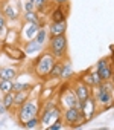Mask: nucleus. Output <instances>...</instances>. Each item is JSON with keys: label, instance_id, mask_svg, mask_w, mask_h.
<instances>
[{"label": "nucleus", "instance_id": "nucleus-13", "mask_svg": "<svg viewBox=\"0 0 114 130\" xmlns=\"http://www.w3.org/2000/svg\"><path fill=\"white\" fill-rule=\"evenodd\" d=\"M72 87H73V90H75V93H76V96H78V100L81 101V103H84L87 98H90L91 96V93H93V89L90 87V86H87L79 77L72 83Z\"/></svg>", "mask_w": 114, "mask_h": 130}, {"label": "nucleus", "instance_id": "nucleus-19", "mask_svg": "<svg viewBox=\"0 0 114 130\" xmlns=\"http://www.w3.org/2000/svg\"><path fill=\"white\" fill-rule=\"evenodd\" d=\"M73 77H75V71H73V66H72V63H70V60L67 57V58L63 60V72H61L60 80L61 81H70Z\"/></svg>", "mask_w": 114, "mask_h": 130}, {"label": "nucleus", "instance_id": "nucleus-9", "mask_svg": "<svg viewBox=\"0 0 114 130\" xmlns=\"http://www.w3.org/2000/svg\"><path fill=\"white\" fill-rule=\"evenodd\" d=\"M35 75L32 72H26V74H18V77L12 81V90L18 92V90H27L35 84Z\"/></svg>", "mask_w": 114, "mask_h": 130}, {"label": "nucleus", "instance_id": "nucleus-31", "mask_svg": "<svg viewBox=\"0 0 114 130\" xmlns=\"http://www.w3.org/2000/svg\"><path fill=\"white\" fill-rule=\"evenodd\" d=\"M66 125H64V122H63V119H58V121H56V122H53L49 128L50 130H63Z\"/></svg>", "mask_w": 114, "mask_h": 130}, {"label": "nucleus", "instance_id": "nucleus-17", "mask_svg": "<svg viewBox=\"0 0 114 130\" xmlns=\"http://www.w3.org/2000/svg\"><path fill=\"white\" fill-rule=\"evenodd\" d=\"M3 44H21L20 41V29L14 26H8L6 35L3 38Z\"/></svg>", "mask_w": 114, "mask_h": 130}, {"label": "nucleus", "instance_id": "nucleus-30", "mask_svg": "<svg viewBox=\"0 0 114 130\" xmlns=\"http://www.w3.org/2000/svg\"><path fill=\"white\" fill-rule=\"evenodd\" d=\"M90 72H91V80H93V87H96V86H99L100 83H102V78H100V75H99V72L94 69V68H91L90 69Z\"/></svg>", "mask_w": 114, "mask_h": 130}, {"label": "nucleus", "instance_id": "nucleus-7", "mask_svg": "<svg viewBox=\"0 0 114 130\" xmlns=\"http://www.w3.org/2000/svg\"><path fill=\"white\" fill-rule=\"evenodd\" d=\"M63 122L69 128H79L85 124V119L81 109L69 107V109H63Z\"/></svg>", "mask_w": 114, "mask_h": 130}, {"label": "nucleus", "instance_id": "nucleus-29", "mask_svg": "<svg viewBox=\"0 0 114 130\" xmlns=\"http://www.w3.org/2000/svg\"><path fill=\"white\" fill-rule=\"evenodd\" d=\"M79 78H81L87 86H90V87L93 89V80H91V72H90V69H88V71H85L84 74H81V75H79Z\"/></svg>", "mask_w": 114, "mask_h": 130}, {"label": "nucleus", "instance_id": "nucleus-16", "mask_svg": "<svg viewBox=\"0 0 114 130\" xmlns=\"http://www.w3.org/2000/svg\"><path fill=\"white\" fill-rule=\"evenodd\" d=\"M49 31V37H55V35H63L67 32V20H61V22H50L47 26Z\"/></svg>", "mask_w": 114, "mask_h": 130}, {"label": "nucleus", "instance_id": "nucleus-20", "mask_svg": "<svg viewBox=\"0 0 114 130\" xmlns=\"http://www.w3.org/2000/svg\"><path fill=\"white\" fill-rule=\"evenodd\" d=\"M31 96V89H27V90H18V92H15V98H14V107H12V110H17L27 98Z\"/></svg>", "mask_w": 114, "mask_h": 130}, {"label": "nucleus", "instance_id": "nucleus-6", "mask_svg": "<svg viewBox=\"0 0 114 130\" xmlns=\"http://www.w3.org/2000/svg\"><path fill=\"white\" fill-rule=\"evenodd\" d=\"M56 100H58V106L61 109H69V107H78V109H81V101L78 100V96H76V93H75V90L72 87V83L67 87L58 90Z\"/></svg>", "mask_w": 114, "mask_h": 130}, {"label": "nucleus", "instance_id": "nucleus-5", "mask_svg": "<svg viewBox=\"0 0 114 130\" xmlns=\"http://www.w3.org/2000/svg\"><path fill=\"white\" fill-rule=\"evenodd\" d=\"M0 9H2V15L8 22H18L23 14L20 0H2Z\"/></svg>", "mask_w": 114, "mask_h": 130}, {"label": "nucleus", "instance_id": "nucleus-1", "mask_svg": "<svg viewBox=\"0 0 114 130\" xmlns=\"http://www.w3.org/2000/svg\"><path fill=\"white\" fill-rule=\"evenodd\" d=\"M55 63H56V58L47 49H44L40 55H37L34 58L32 68H31L32 71L31 72L35 75V78H38L41 81H46L49 78V74H50V71H52Z\"/></svg>", "mask_w": 114, "mask_h": 130}, {"label": "nucleus", "instance_id": "nucleus-26", "mask_svg": "<svg viewBox=\"0 0 114 130\" xmlns=\"http://www.w3.org/2000/svg\"><path fill=\"white\" fill-rule=\"evenodd\" d=\"M9 90H12V81L0 78V92H2V93H8Z\"/></svg>", "mask_w": 114, "mask_h": 130}, {"label": "nucleus", "instance_id": "nucleus-12", "mask_svg": "<svg viewBox=\"0 0 114 130\" xmlns=\"http://www.w3.org/2000/svg\"><path fill=\"white\" fill-rule=\"evenodd\" d=\"M81 112H82V115H84L85 124L90 122V121L99 113V110H97V103H96V100L93 98V95H91L90 98H87L84 103H81Z\"/></svg>", "mask_w": 114, "mask_h": 130}, {"label": "nucleus", "instance_id": "nucleus-11", "mask_svg": "<svg viewBox=\"0 0 114 130\" xmlns=\"http://www.w3.org/2000/svg\"><path fill=\"white\" fill-rule=\"evenodd\" d=\"M40 23H29V22H21L20 23V41L21 43H26V41H31L35 38L38 29H40Z\"/></svg>", "mask_w": 114, "mask_h": 130}, {"label": "nucleus", "instance_id": "nucleus-28", "mask_svg": "<svg viewBox=\"0 0 114 130\" xmlns=\"http://www.w3.org/2000/svg\"><path fill=\"white\" fill-rule=\"evenodd\" d=\"M20 3H21V11L23 12H31V11H37L34 3L31 2V0H20Z\"/></svg>", "mask_w": 114, "mask_h": 130}, {"label": "nucleus", "instance_id": "nucleus-37", "mask_svg": "<svg viewBox=\"0 0 114 130\" xmlns=\"http://www.w3.org/2000/svg\"><path fill=\"white\" fill-rule=\"evenodd\" d=\"M111 83H112V89H114V75H112V78H111Z\"/></svg>", "mask_w": 114, "mask_h": 130}, {"label": "nucleus", "instance_id": "nucleus-23", "mask_svg": "<svg viewBox=\"0 0 114 130\" xmlns=\"http://www.w3.org/2000/svg\"><path fill=\"white\" fill-rule=\"evenodd\" d=\"M35 40H37L40 44H43V46L47 44V41H49V31H47V26H41V28L38 29V32H37V35H35Z\"/></svg>", "mask_w": 114, "mask_h": 130}, {"label": "nucleus", "instance_id": "nucleus-38", "mask_svg": "<svg viewBox=\"0 0 114 130\" xmlns=\"http://www.w3.org/2000/svg\"><path fill=\"white\" fill-rule=\"evenodd\" d=\"M0 17H2V9H0Z\"/></svg>", "mask_w": 114, "mask_h": 130}, {"label": "nucleus", "instance_id": "nucleus-2", "mask_svg": "<svg viewBox=\"0 0 114 130\" xmlns=\"http://www.w3.org/2000/svg\"><path fill=\"white\" fill-rule=\"evenodd\" d=\"M41 98H40V93H34V89L31 87V96L15 110L17 113V119L18 122L23 125L26 121H29L31 118L34 116H38L40 115V110H41Z\"/></svg>", "mask_w": 114, "mask_h": 130}, {"label": "nucleus", "instance_id": "nucleus-34", "mask_svg": "<svg viewBox=\"0 0 114 130\" xmlns=\"http://www.w3.org/2000/svg\"><path fill=\"white\" fill-rule=\"evenodd\" d=\"M109 60H111V63H112V66H114V52H112V54H109Z\"/></svg>", "mask_w": 114, "mask_h": 130}, {"label": "nucleus", "instance_id": "nucleus-21", "mask_svg": "<svg viewBox=\"0 0 114 130\" xmlns=\"http://www.w3.org/2000/svg\"><path fill=\"white\" fill-rule=\"evenodd\" d=\"M61 72H63V60H56V63L53 64V68H52L47 80H60L61 78Z\"/></svg>", "mask_w": 114, "mask_h": 130}, {"label": "nucleus", "instance_id": "nucleus-15", "mask_svg": "<svg viewBox=\"0 0 114 130\" xmlns=\"http://www.w3.org/2000/svg\"><path fill=\"white\" fill-rule=\"evenodd\" d=\"M21 44H23V51H24V54H26L27 57H37V55H40V54L46 49V46L40 44L35 38L31 40V41L21 43Z\"/></svg>", "mask_w": 114, "mask_h": 130}, {"label": "nucleus", "instance_id": "nucleus-25", "mask_svg": "<svg viewBox=\"0 0 114 130\" xmlns=\"http://www.w3.org/2000/svg\"><path fill=\"white\" fill-rule=\"evenodd\" d=\"M24 128H40V116H34L23 124Z\"/></svg>", "mask_w": 114, "mask_h": 130}, {"label": "nucleus", "instance_id": "nucleus-36", "mask_svg": "<svg viewBox=\"0 0 114 130\" xmlns=\"http://www.w3.org/2000/svg\"><path fill=\"white\" fill-rule=\"evenodd\" d=\"M2 47H3V41L0 40V54H2Z\"/></svg>", "mask_w": 114, "mask_h": 130}, {"label": "nucleus", "instance_id": "nucleus-3", "mask_svg": "<svg viewBox=\"0 0 114 130\" xmlns=\"http://www.w3.org/2000/svg\"><path fill=\"white\" fill-rule=\"evenodd\" d=\"M91 95L96 100V103L99 106H102V110H108V109L114 107V89H112L111 80L102 81L99 86L93 87Z\"/></svg>", "mask_w": 114, "mask_h": 130}, {"label": "nucleus", "instance_id": "nucleus-33", "mask_svg": "<svg viewBox=\"0 0 114 130\" xmlns=\"http://www.w3.org/2000/svg\"><path fill=\"white\" fill-rule=\"evenodd\" d=\"M5 113H8V109L3 106V103H0V115H5Z\"/></svg>", "mask_w": 114, "mask_h": 130}, {"label": "nucleus", "instance_id": "nucleus-10", "mask_svg": "<svg viewBox=\"0 0 114 130\" xmlns=\"http://www.w3.org/2000/svg\"><path fill=\"white\" fill-rule=\"evenodd\" d=\"M94 69L99 72V75H100L102 81H108V80H111V78H112V75H114V66H112L111 60H109V58H106V57H103V58L97 60V63L94 64Z\"/></svg>", "mask_w": 114, "mask_h": 130}, {"label": "nucleus", "instance_id": "nucleus-18", "mask_svg": "<svg viewBox=\"0 0 114 130\" xmlns=\"http://www.w3.org/2000/svg\"><path fill=\"white\" fill-rule=\"evenodd\" d=\"M20 74V69L17 66H12V64H8V66H2L0 68V78L3 80H9L14 81Z\"/></svg>", "mask_w": 114, "mask_h": 130}, {"label": "nucleus", "instance_id": "nucleus-14", "mask_svg": "<svg viewBox=\"0 0 114 130\" xmlns=\"http://www.w3.org/2000/svg\"><path fill=\"white\" fill-rule=\"evenodd\" d=\"M67 17H69V5H53L50 12H49V20L50 22L67 20Z\"/></svg>", "mask_w": 114, "mask_h": 130}, {"label": "nucleus", "instance_id": "nucleus-24", "mask_svg": "<svg viewBox=\"0 0 114 130\" xmlns=\"http://www.w3.org/2000/svg\"><path fill=\"white\" fill-rule=\"evenodd\" d=\"M14 98H15V92H14V90H9L8 93H3L2 103H3V106L8 109V112H11L12 107H14Z\"/></svg>", "mask_w": 114, "mask_h": 130}, {"label": "nucleus", "instance_id": "nucleus-35", "mask_svg": "<svg viewBox=\"0 0 114 130\" xmlns=\"http://www.w3.org/2000/svg\"><path fill=\"white\" fill-rule=\"evenodd\" d=\"M112 52H114V44L109 46V54H112Z\"/></svg>", "mask_w": 114, "mask_h": 130}, {"label": "nucleus", "instance_id": "nucleus-27", "mask_svg": "<svg viewBox=\"0 0 114 130\" xmlns=\"http://www.w3.org/2000/svg\"><path fill=\"white\" fill-rule=\"evenodd\" d=\"M6 31H8V20L2 15L0 17V40L3 41L5 35H6Z\"/></svg>", "mask_w": 114, "mask_h": 130}, {"label": "nucleus", "instance_id": "nucleus-32", "mask_svg": "<svg viewBox=\"0 0 114 130\" xmlns=\"http://www.w3.org/2000/svg\"><path fill=\"white\" fill-rule=\"evenodd\" d=\"M53 5H69V0H53Z\"/></svg>", "mask_w": 114, "mask_h": 130}, {"label": "nucleus", "instance_id": "nucleus-39", "mask_svg": "<svg viewBox=\"0 0 114 130\" xmlns=\"http://www.w3.org/2000/svg\"><path fill=\"white\" fill-rule=\"evenodd\" d=\"M0 68H2V63H0Z\"/></svg>", "mask_w": 114, "mask_h": 130}, {"label": "nucleus", "instance_id": "nucleus-22", "mask_svg": "<svg viewBox=\"0 0 114 130\" xmlns=\"http://www.w3.org/2000/svg\"><path fill=\"white\" fill-rule=\"evenodd\" d=\"M43 17L40 15L38 11H31V12H23L21 14V22H29V23H40Z\"/></svg>", "mask_w": 114, "mask_h": 130}, {"label": "nucleus", "instance_id": "nucleus-40", "mask_svg": "<svg viewBox=\"0 0 114 130\" xmlns=\"http://www.w3.org/2000/svg\"><path fill=\"white\" fill-rule=\"evenodd\" d=\"M50 2H53V0H50Z\"/></svg>", "mask_w": 114, "mask_h": 130}, {"label": "nucleus", "instance_id": "nucleus-41", "mask_svg": "<svg viewBox=\"0 0 114 130\" xmlns=\"http://www.w3.org/2000/svg\"><path fill=\"white\" fill-rule=\"evenodd\" d=\"M112 118H114V115H112Z\"/></svg>", "mask_w": 114, "mask_h": 130}, {"label": "nucleus", "instance_id": "nucleus-8", "mask_svg": "<svg viewBox=\"0 0 114 130\" xmlns=\"http://www.w3.org/2000/svg\"><path fill=\"white\" fill-rule=\"evenodd\" d=\"M2 54H3L8 60L15 61V63H23V61L27 58V55L24 54V51H23V47H21L20 44H3Z\"/></svg>", "mask_w": 114, "mask_h": 130}, {"label": "nucleus", "instance_id": "nucleus-4", "mask_svg": "<svg viewBox=\"0 0 114 130\" xmlns=\"http://www.w3.org/2000/svg\"><path fill=\"white\" fill-rule=\"evenodd\" d=\"M49 46L47 51L56 58V60H64L69 57V40L66 37V34L63 35H55V37H49Z\"/></svg>", "mask_w": 114, "mask_h": 130}]
</instances>
